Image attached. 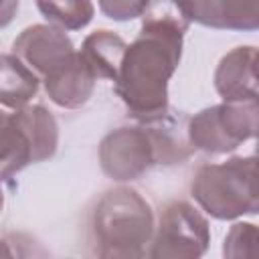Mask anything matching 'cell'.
Here are the masks:
<instances>
[{"mask_svg":"<svg viewBox=\"0 0 259 259\" xmlns=\"http://www.w3.org/2000/svg\"><path fill=\"white\" fill-rule=\"evenodd\" d=\"M184 32L156 22H142L140 34L125 47L115 93L130 115L146 121L168 111V81L182 57Z\"/></svg>","mask_w":259,"mask_h":259,"instance_id":"1","label":"cell"},{"mask_svg":"<svg viewBox=\"0 0 259 259\" xmlns=\"http://www.w3.org/2000/svg\"><path fill=\"white\" fill-rule=\"evenodd\" d=\"M150 202L134 188L117 186L101 194L89 217L93 253L103 259H140L154 237Z\"/></svg>","mask_w":259,"mask_h":259,"instance_id":"2","label":"cell"},{"mask_svg":"<svg viewBox=\"0 0 259 259\" xmlns=\"http://www.w3.org/2000/svg\"><path fill=\"white\" fill-rule=\"evenodd\" d=\"M198 206L219 221H233L259 210L257 160L235 156L221 164H202L190 184Z\"/></svg>","mask_w":259,"mask_h":259,"instance_id":"3","label":"cell"},{"mask_svg":"<svg viewBox=\"0 0 259 259\" xmlns=\"http://www.w3.org/2000/svg\"><path fill=\"white\" fill-rule=\"evenodd\" d=\"M257 99L223 101L188 117L186 132L194 150L229 154L257 134Z\"/></svg>","mask_w":259,"mask_h":259,"instance_id":"4","label":"cell"},{"mask_svg":"<svg viewBox=\"0 0 259 259\" xmlns=\"http://www.w3.org/2000/svg\"><path fill=\"white\" fill-rule=\"evenodd\" d=\"M210 229L206 217L186 200H170L162 206L148 249L152 259H196L206 253Z\"/></svg>","mask_w":259,"mask_h":259,"instance_id":"5","label":"cell"},{"mask_svg":"<svg viewBox=\"0 0 259 259\" xmlns=\"http://www.w3.org/2000/svg\"><path fill=\"white\" fill-rule=\"evenodd\" d=\"M154 164L156 150L144 123L115 127L99 142V166L115 182L138 180Z\"/></svg>","mask_w":259,"mask_h":259,"instance_id":"6","label":"cell"},{"mask_svg":"<svg viewBox=\"0 0 259 259\" xmlns=\"http://www.w3.org/2000/svg\"><path fill=\"white\" fill-rule=\"evenodd\" d=\"M12 55L45 79L75 55V47L63 28L55 24H32L14 38Z\"/></svg>","mask_w":259,"mask_h":259,"instance_id":"7","label":"cell"},{"mask_svg":"<svg viewBox=\"0 0 259 259\" xmlns=\"http://www.w3.org/2000/svg\"><path fill=\"white\" fill-rule=\"evenodd\" d=\"M42 81L45 91L55 105L63 109H79L93 95L97 77L85 63L81 53L75 51V55L69 61L51 71Z\"/></svg>","mask_w":259,"mask_h":259,"instance_id":"8","label":"cell"},{"mask_svg":"<svg viewBox=\"0 0 259 259\" xmlns=\"http://www.w3.org/2000/svg\"><path fill=\"white\" fill-rule=\"evenodd\" d=\"M257 49L237 47L229 51L214 69V89L223 101L257 99Z\"/></svg>","mask_w":259,"mask_h":259,"instance_id":"9","label":"cell"},{"mask_svg":"<svg viewBox=\"0 0 259 259\" xmlns=\"http://www.w3.org/2000/svg\"><path fill=\"white\" fill-rule=\"evenodd\" d=\"M140 123H144L146 130L150 132L158 164H166V166L180 164L186 158H190V154L194 152L186 132L188 117L182 115L180 111H170L168 107V111H164L162 115Z\"/></svg>","mask_w":259,"mask_h":259,"instance_id":"10","label":"cell"},{"mask_svg":"<svg viewBox=\"0 0 259 259\" xmlns=\"http://www.w3.org/2000/svg\"><path fill=\"white\" fill-rule=\"evenodd\" d=\"M32 164V144L16 113L0 111V182Z\"/></svg>","mask_w":259,"mask_h":259,"instance_id":"11","label":"cell"},{"mask_svg":"<svg viewBox=\"0 0 259 259\" xmlns=\"http://www.w3.org/2000/svg\"><path fill=\"white\" fill-rule=\"evenodd\" d=\"M127 42L111 30H95L81 45V57L97 79L115 81Z\"/></svg>","mask_w":259,"mask_h":259,"instance_id":"12","label":"cell"},{"mask_svg":"<svg viewBox=\"0 0 259 259\" xmlns=\"http://www.w3.org/2000/svg\"><path fill=\"white\" fill-rule=\"evenodd\" d=\"M40 77L30 71L18 57L0 55V105L18 109L38 93Z\"/></svg>","mask_w":259,"mask_h":259,"instance_id":"13","label":"cell"},{"mask_svg":"<svg viewBox=\"0 0 259 259\" xmlns=\"http://www.w3.org/2000/svg\"><path fill=\"white\" fill-rule=\"evenodd\" d=\"M32 144V164L55 156L59 146V125L53 113L42 105H24L14 109Z\"/></svg>","mask_w":259,"mask_h":259,"instance_id":"14","label":"cell"},{"mask_svg":"<svg viewBox=\"0 0 259 259\" xmlns=\"http://www.w3.org/2000/svg\"><path fill=\"white\" fill-rule=\"evenodd\" d=\"M40 14L55 26L63 30H81L85 28L93 14L95 6L91 0H34Z\"/></svg>","mask_w":259,"mask_h":259,"instance_id":"15","label":"cell"},{"mask_svg":"<svg viewBox=\"0 0 259 259\" xmlns=\"http://www.w3.org/2000/svg\"><path fill=\"white\" fill-rule=\"evenodd\" d=\"M142 22L168 24L186 32L192 24V18L186 0H148L142 12Z\"/></svg>","mask_w":259,"mask_h":259,"instance_id":"16","label":"cell"},{"mask_svg":"<svg viewBox=\"0 0 259 259\" xmlns=\"http://www.w3.org/2000/svg\"><path fill=\"white\" fill-rule=\"evenodd\" d=\"M259 0H225L223 30H257Z\"/></svg>","mask_w":259,"mask_h":259,"instance_id":"17","label":"cell"},{"mask_svg":"<svg viewBox=\"0 0 259 259\" xmlns=\"http://www.w3.org/2000/svg\"><path fill=\"white\" fill-rule=\"evenodd\" d=\"M257 227L251 223H235L225 237V257H255Z\"/></svg>","mask_w":259,"mask_h":259,"instance_id":"18","label":"cell"},{"mask_svg":"<svg viewBox=\"0 0 259 259\" xmlns=\"http://www.w3.org/2000/svg\"><path fill=\"white\" fill-rule=\"evenodd\" d=\"M192 22L208 28L223 30V4L225 0H186Z\"/></svg>","mask_w":259,"mask_h":259,"instance_id":"19","label":"cell"},{"mask_svg":"<svg viewBox=\"0 0 259 259\" xmlns=\"http://www.w3.org/2000/svg\"><path fill=\"white\" fill-rule=\"evenodd\" d=\"M99 10L117 22H127L142 16L148 0H97Z\"/></svg>","mask_w":259,"mask_h":259,"instance_id":"20","label":"cell"},{"mask_svg":"<svg viewBox=\"0 0 259 259\" xmlns=\"http://www.w3.org/2000/svg\"><path fill=\"white\" fill-rule=\"evenodd\" d=\"M18 4L20 0H0V28H6L14 20L18 12Z\"/></svg>","mask_w":259,"mask_h":259,"instance_id":"21","label":"cell"},{"mask_svg":"<svg viewBox=\"0 0 259 259\" xmlns=\"http://www.w3.org/2000/svg\"><path fill=\"white\" fill-rule=\"evenodd\" d=\"M2 208H4V192L0 188V214H2Z\"/></svg>","mask_w":259,"mask_h":259,"instance_id":"22","label":"cell"}]
</instances>
